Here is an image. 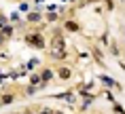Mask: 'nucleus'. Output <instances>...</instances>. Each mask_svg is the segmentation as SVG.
<instances>
[{
  "label": "nucleus",
  "mask_w": 125,
  "mask_h": 114,
  "mask_svg": "<svg viewBox=\"0 0 125 114\" xmlns=\"http://www.w3.org/2000/svg\"><path fill=\"white\" fill-rule=\"evenodd\" d=\"M26 42H28V44H32V47H36V49H42V47H45V38H42L40 34H32V36H28Z\"/></svg>",
  "instance_id": "nucleus-1"
},
{
  "label": "nucleus",
  "mask_w": 125,
  "mask_h": 114,
  "mask_svg": "<svg viewBox=\"0 0 125 114\" xmlns=\"http://www.w3.org/2000/svg\"><path fill=\"white\" fill-rule=\"evenodd\" d=\"M51 53H53V57H57V59H64V57H66V51H64V42L59 40V38L55 40V47H53Z\"/></svg>",
  "instance_id": "nucleus-2"
},
{
  "label": "nucleus",
  "mask_w": 125,
  "mask_h": 114,
  "mask_svg": "<svg viewBox=\"0 0 125 114\" xmlns=\"http://www.w3.org/2000/svg\"><path fill=\"white\" fill-rule=\"evenodd\" d=\"M51 76H53L51 70H45V72L40 74V80H42V82H49V80H51Z\"/></svg>",
  "instance_id": "nucleus-3"
},
{
  "label": "nucleus",
  "mask_w": 125,
  "mask_h": 114,
  "mask_svg": "<svg viewBox=\"0 0 125 114\" xmlns=\"http://www.w3.org/2000/svg\"><path fill=\"white\" fill-rule=\"evenodd\" d=\"M59 76H62V78H70V70H68V68H62V70H59Z\"/></svg>",
  "instance_id": "nucleus-4"
},
{
  "label": "nucleus",
  "mask_w": 125,
  "mask_h": 114,
  "mask_svg": "<svg viewBox=\"0 0 125 114\" xmlns=\"http://www.w3.org/2000/svg\"><path fill=\"white\" fill-rule=\"evenodd\" d=\"M66 27L70 30V32H76V30H79V26H76L74 21H68V23H66Z\"/></svg>",
  "instance_id": "nucleus-5"
},
{
  "label": "nucleus",
  "mask_w": 125,
  "mask_h": 114,
  "mask_svg": "<svg viewBox=\"0 0 125 114\" xmlns=\"http://www.w3.org/2000/svg\"><path fill=\"white\" fill-rule=\"evenodd\" d=\"M102 80H104L106 85H108V87H112V85H117V82L112 80V78H108V76H102Z\"/></svg>",
  "instance_id": "nucleus-6"
},
{
  "label": "nucleus",
  "mask_w": 125,
  "mask_h": 114,
  "mask_svg": "<svg viewBox=\"0 0 125 114\" xmlns=\"http://www.w3.org/2000/svg\"><path fill=\"white\" fill-rule=\"evenodd\" d=\"M2 34H4V36H11V34H13V30H11L9 26H2Z\"/></svg>",
  "instance_id": "nucleus-7"
},
{
  "label": "nucleus",
  "mask_w": 125,
  "mask_h": 114,
  "mask_svg": "<svg viewBox=\"0 0 125 114\" xmlns=\"http://www.w3.org/2000/svg\"><path fill=\"white\" fill-rule=\"evenodd\" d=\"M11 101H13V95H4L2 97V104H11Z\"/></svg>",
  "instance_id": "nucleus-8"
},
{
  "label": "nucleus",
  "mask_w": 125,
  "mask_h": 114,
  "mask_svg": "<svg viewBox=\"0 0 125 114\" xmlns=\"http://www.w3.org/2000/svg\"><path fill=\"white\" fill-rule=\"evenodd\" d=\"M28 19H30V21H38V19H40V15H38V13H32Z\"/></svg>",
  "instance_id": "nucleus-9"
},
{
  "label": "nucleus",
  "mask_w": 125,
  "mask_h": 114,
  "mask_svg": "<svg viewBox=\"0 0 125 114\" xmlns=\"http://www.w3.org/2000/svg\"><path fill=\"white\" fill-rule=\"evenodd\" d=\"M30 80H32V85H38V82H40V76H32Z\"/></svg>",
  "instance_id": "nucleus-10"
},
{
  "label": "nucleus",
  "mask_w": 125,
  "mask_h": 114,
  "mask_svg": "<svg viewBox=\"0 0 125 114\" xmlns=\"http://www.w3.org/2000/svg\"><path fill=\"white\" fill-rule=\"evenodd\" d=\"M40 114H55V112H53V110H49V108H45V110H42Z\"/></svg>",
  "instance_id": "nucleus-11"
},
{
  "label": "nucleus",
  "mask_w": 125,
  "mask_h": 114,
  "mask_svg": "<svg viewBox=\"0 0 125 114\" xmlns=\"http://www.w3.org/2000/svg\"><path fill=\"white\" fill-rule=\"evenodd\" d=\"M2 42H4V34H0V44H2Z\"/></svg>",
  "instance_id": "nucleus-12"
},
{
  "label": "nucleus",
  "mask_w": 125,
  "mask_h": 114,
  "mask_svg": "<svg viewBox=\"0 0 125 114\" xmlns=\"http://www.w3.org/2000/svg\"><path fill=\"white\" fill-rule=\"evenodd\" d=\"M26 114H32V112H30V110H26Z\"/></svg>",
  "instance_id": "nucleus-13"
},
{
  "label": "nucleus",
  "mask_w": 125,
  "mask_h": 114,
  "mask_svg": "<svg viewBox=\"0 0 125 114\" xmlns=\"http://www.w3.org/2000/svg\"><path fill=\"white\" fill-rule=\"evenodd\" d=\"M0 104H2V101H0Z\"/></svg>",
  "instance_id": "nucleus-14"
}]
</instances>
